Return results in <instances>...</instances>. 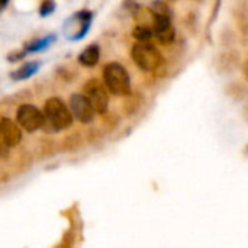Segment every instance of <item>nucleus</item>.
<instances>
[{
    "instance_id": "obj_1",
    "label": "nucleus",
    "mask_w": 248,
    "mask_h": 248,
    "mask_svg": "<svg viewBox=\"0 0 248 248\" xmlns=\"http://www.w3.org/2000/svg\"><path fill=\"white\" fill-rule=\"evenodd\" d=\"M134 62L142 71H157L163 67V55L150 41H137L131 49Z\"/></svg>"
},
{
    "instance_id": "obj_2",
    "label": "nucleus",
    "mask_w": 248,
    "mask_h": 248,
    "mask_svg": "<svg viewBox=\"0 0 248 248\" xmlns=\"http://www.w3.org/2000/svg\"><path fill=\"white\" fill-rule=\"evenodd\" d=\"M103 83L106 89L116 96L131 94V77L128 70L119 62H109L103 68Z\"/></svg>"
},
{
    "instance_id": "obj_3",
    "label": "nucleus",
    "mask_w": 248,
    "mask_h": 248,
    "mask_svg": "<svg viewBox=\"0 0 248 248\" xmlns=\"http://www.w3.org/2000/svg\"><path fill=\"white\" fill-rule=\"evenodd\" d=\"M45 119L55 129H67L73 124V113L58 97H51L45 103Z\"/></svg>"
},
{
    "instance_id": "obj_4",
    "label": "nucleus",
    "mask_w": 248,
    "mask_h": 248,
    "mask_svg": "<svg viewBox=\"0 0 248 248\" xmlns=\"http://www.w3.org/2000/svg\"><path fill=\"white\" fill-rule=\"evenodd\" d=\"M84 96L92 103L96 113H105L109 106V96L105 83L97 78H92L84 84Z\"/></svg>"
},
{
    "instance_id": "obj_5",
    "label": "nucleus",
    "mask_w": 248,
    "mask_h": 248,
    "mask_svg": "<svg viewBox=\"0 0 248 248\" xmlns=\"http://www.w3.org/2000/svg\"><path fill=\"white\" fill-rule=\"evenodd\" d=\"M153 32H154V38L157 39L158 44L169 46L174 42L176 39V29L174 25L171 22V16L170 15H153Z\"/></svg>"
},
{
    "instance_id": "obj_6",
    "label": "nucleus",
    "mask_w": 248,
    "mask_h": 248,
    "mask_svg": "<svg viewBox=\"0 0 248 248\" xmlns=\"http://www.w3.org/2000/svg\"><path fill=\"white\" fill-rule=\"evenodd\" d=\"M17 122L25 131L33 132L44 126L45 115L33 105H22L17 109Z\"/></svg>"
},
{
    "instance_id": "obj_7",
    "label": "nucleus",
    "mask_w": 248,
    "mask_h": 248,
    "mask_svg": "<svg viewBox=\"0 0 248 248\" xmlns=\"http://www.w3.org/2000/svg\"><path fill=\"white\" fill-rule=\"evenodd\" d=\"M90 23H92L90 12L81 10V12L76 13L71 19H68L65 22V26H64L65 36L71 41H77V39L83 38L86 35V32L89 31Z\"/></svg>"
},
{
    "instance_id": "obj_8",
    "label": "nucleus",
    "mask_w": 248,
    "mask_h": 248,
    "mask_svg": "<svg viewBox=\"0 0 248 248\" xmlns=\"http://www.w3.org/2000/svg\"><path fill=\"white\" fill-rule=\"evenodd\" d=\"M70 110L81 124H90L94 118V109L84 94H73L70 97Z\"/></svg>"
},
{
    "instance_id": "obj_9",
    "label": "nucleus",
    "mask_w": 248,
    "mask_h": 248,
    "mask_svg": "<svg viewBox=\"0 0 248 248\" xmlns=\"http://www.w3.org/2000/svg\"><path fill=\"white\" fill-rule=\"evenodd\" d=\"M0 140L7 147H16L22 140V132L19 126L9 118L0 119Z\"/></svg>"
},
{
    "instance_id": "obj_10",
    "label": "nucleus",
    "mask_w": 248,
    "mask_h": 248,
    "mask_svg": "<svg viewBox=\"0 0 248 248\" xmlns=\"http://www.w3.org/2000/svg\"><path fill=\"white\" fill-rule=\"evenodd\" d=\"M100 58V48L96 44L89 45L83 49V52L78 55V62L84 67H94L99 62Z\"/></svg>"
},
{
    "instance_id": "obj_11",
    "label": "nucleus",
    "mask_w": 248,
    "mask_h": 248,
    "mask_svg": "<svg viewBox=\"0 0 248 248\" xmlns=\"http://www.w3.org/2000/svg\"><path fill=\"white\" fill-rule=\"evenodd\" d=\"M39 61H29L25 62L23 65H20L17 70H15L12 73V78L13 80H26L31 76H33L38 70H39Z\"/></svg>"
},
{
    "instance_id": "obj_12",
    "label": "nucleus",
    "mask_w": 248,
    "mask_h": 248,
    "mask_svg": "<svg viewBox=\"0 0 248 248\" xmlns=\"http://www.w3.org/2000/svg\"><path fill=\"white\" fill-rule=\"evenodd\" d=\"M238 65V54L235 55V54H232V52H224V54H221L219 57H218V60H217V67H218V70L219 71H225V73H228V71H232L235 67Z\"/></svg>"
},
{
    "instance_id": "obj_13",
    "label": "nucleus",
    "mask_w": 248,
    "mask_h": 248,
    "mask_svg": "<svg viewBox=\"0 0 248 248\" xmlns=\"http://www.w3.org/2000/svg\"><path fill=\"white\" fill-rule=\"evenodd\" d=\"M55 39V35H48L45 38H41V39H36V41H32L29 44L25 45V54H31V52H38V51H42L45 48H48Z\"/></svg>"
},
{
    "instance_id": "obj_14",
    "label": "nucleus",
    "mask_w": 248,
    "mask_h": 248,
    "mask_svg": "<svg viewBox=\"0 0 248 248\" xmlns=\"http://www.w3.org/2000/svg\"><path fill=\"white\" fill-rule=\"evenodd\" d=\"M134 36L137 41H151V38L154 36L153 32V26L151 25H137L134 29Z\"/></svg>"
},
{
    "instance_id": "obj_15",
    "label": "nucleus",
    "mask_w": 248,
    "mask_h": 248,
    "mask_svg": "<svg viewBox=\"0 0 248 248\" xmlns=\"http://www.w3.org/2000/svg\"><path fill=\"white\" fill-rule=\"evenodd\" d=\"M150 12L153 15H170L171 16V10L164 0H153L150 6Z\"/></svg>"
},
{
    "instance_id": "obj_16",
    "label": "nucleus",
    "mask_w": 248,
    "mask_h": 248,
    "mask_svg": "<svg viewBox=\"0 0 248 248\" xmlns=\"http://www.w3.org/2000/svg\"><path fill=\"white\" fill-rule=\"evenodd\" d=\"M55 10V1L54 0H44L41 7H39V13L41 16H48Z\"/></svg>"
},
{
    "instance_id": "obj_17",
    "label": "nucleus",
    "mask_w": 248,
    "mask_h": 248,
    "mask_svg": "<svg viewBox=\"0 0 248 248\" xmlns=\"http://www.w3.org/2000/svg\"><path fill=\"white\" fill-rule=\"evenodd\" d=\"M231 87L234 89V92H228L234 99H241L246 93H247V90H246V87L243 86V84H240V83H235V84H231Z\"/></svg>"
},
{
    "instance_id": "obj_18",
    "label": "nucleus",
    "mask_w": 248,
    "mask_h": 248,
    "mask_svg": "<svg viewBox=\"0 0 248 248\" xmlns=\"http://www.w3.org/2000/svg\"><path fill=\"white\" fill-rule=\"evenodd\" d=\"M7 155V145H4V142L0 140V158H4Z\"/></svg>"
},
{
    "instance_id": "obj_19",
    "label": "nucleus",
    "mask_w": 248,
    "mask_h": 248,
    "mask_svg": "<svg viewBox=\"0 0 248 248\" xmlns=\"http://www.w3.org/2000/svg\"><path fill=\"white\" fill-rule=\"evenodd\" d=\"M243 74H244V78L247 80L248 83V60H246L244 64H243Z\"/></svg>"
},
{
    "instance_id": "obj_20",
    "label": "nucleus",
    "mask_w": 248,
    "mask_h": 248,
    "mask_svg": "<svg viewBox=\"0 0 248 248\" xmlns=\"http://www.w3.org/2000/svg\"><path fill=\"white\" fill-rule=\"evenodd\" d=\"M243 115H244V119L248 122V100L246 102V105H244V109H243Z\"/></svg>"
},
{
    "instance_id": "obj_21",
    "label": "nucleus",
    "mask_w": 248,
    "mask_h": 248,
    "mask_svg": "<svg viewBox=\"0 0 248 248\" xmlns=\"http://www.w3.org/2000/svg\"><path fill=\"white\" fill-rule=\"evenodd\" d=\"M7 3H9V0H0V13L6 9Z\"/></svg>"
},
{
    "instance_id": "obj_22",
    "label": "nucleus",
    "mask_w": 248,
    "mask_h": 248,
    "mask_svg": "<svg viewBox=\"0 0 248 248\" xmlns=\"http://www.w3.org/2000/svg\"><path fill=\"white\" fill-rule=\"evenodd\" d=\"M170 1H174V0H170Z\"/></svg>"
}]
</instances>
